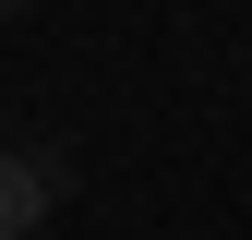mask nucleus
Instances as JSON below:
<instances>
[{
  "mask_svg": "<svg viewBox=\"0 0 252 240\" xmlns=\"http://www.w3.org/2000/svg\"><path fill=\"white\" fill-rule=\"evenodd\" d=\"M72 180V156L60 144H36V156H0V240H36V216H48V192Z\"/></svg>",
  "mask_w": 252,
  "mask_h": 240,
  "instance_id": "f257e3e1",
  "label": "nucleus"
}]
</instances>
